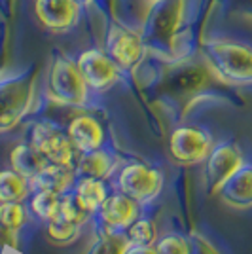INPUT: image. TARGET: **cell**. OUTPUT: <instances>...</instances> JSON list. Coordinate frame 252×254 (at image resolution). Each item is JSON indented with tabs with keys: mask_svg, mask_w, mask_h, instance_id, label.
Segmentation results:
<instances>
[{
	"mask_svg": "<svg viewBox=\"0 0 252 254\" xmlns=\"http://www.w3.org/2000/svg\"><path fill=\"white\" fill-rule=\"evenodd\" d=\"M205 53L220 78L230 82H252V48L218 40L207 44Z\"/></svg>",
	"mask_w": 252,
	"mask_h": 254,
	"instance_id": "cell-1",
	"label": "cell"
},
{
	"mask_svg": "<svg viewBox=\"0 0 252 254\" xmlns=\"http://www.w3.org/2000/svg\"><path fill=\"white\" fill-rule=\"evenodd\" d=\"M89 85L84 80L78 64L66 59L57 57L53 61L50 72V93L53 101L66 106H84L89 101Z\"/></svg>",
	"mask_w": 252,
	"mask_h": 254,
	"instance_id": "cell-2",
	"label": "cell"
},
{
	"mask_svg": "<svg viewBox=\"0 0 252 254\" xmlns=\"http://www.w3.org/2000/svg\"><path fill=\"white\" fill-rule=\"evenodd\" d=\"M118 190L137 203H148L158 197L163 188V175L142 163H129L118 175Z\"/></svg>",
	"mask_w": 252,
	"mask_h": 254,
	"instance_id": "cell-3",
	"label": "cell"
},
{
	"mask_svg": "<svg viewBox=\"0 0 252 254\" xmlns=\"http://www.w3.org/2000/svg\"><path fill=\"white\" fill-rule=\"evenodd\" d=\"M29 142L38 152H42L50 163H61V165L76 163V148L72 146L68 135L63 133L53 122H36L31 127Z\"/></svg>",
	"mask_w": 252,
	"mask_h": 254,
	"instance_id": "cell-4",
	"label": "cell"
},
{
	"mask_svg": "<svg viewBox=\"0 0 252 254\" xmlns=\"http://www.w3.org/2000/svg\"><path fill=\"white\" fill-rule=\"evenodd\" d=\"M214 142L207 129L193 126L177 127L169 138V150L175 161L184 165L199 163L209 156Z\"/></svg>",
	"mask_w": 252,
	"mask_h": 254,
	"instance_id": "cell-5",
	"label": "cell"
},
{
	"mask_svg": "<svg viewBox=\"0 0 252 254\" xmlns=\"http://www.w3.org/2000/svg\"><path fill=\"white\" fill-rule=\"evenodd\" d=\"M140 218V203L126 193H110L95 212L97 232H126Z\"/></svg>",
	"mask_w": 252,
	"mask_h": 254,
	"instance_id": "cell-6",
	"label": "cell"
},
{
	"mask_svg": "<svg viewBox=\"0 0 252 254\" xmlns=\"http://www.w3.org/2000/svg\"><path fill=\"white\" fill-rule=\"evenodd\" d=\"M245 163L241 150L233 142H218L207 156V186L212 195H216L222 184Z\"/></svg>",
	"mask_w": 252,
	"mask_h": 254,
	"instance_id": "cell-7",
	"label": "cell"
},
{
	"mask_svg": "<svg viewBox=\"0 0 252 254\" xmlns=\"http://www.w3.org/2000/svg\"><path fill=\"white\" fill-rule=\"evenodd\" d=\"M31 103V84L13 78L0 82V133L15 126Z\"/></svg>",
	"mask_w": 252,
	"mask_h": 254,
	"instance_id": "cell-8",
	"label": "cell"
},
{
	"mask_svg": "<svg viewBox=\"0 0 252 254\" xmlns=\"http://www.w3.org/2000/svg\"><path fill=\"white\" fill-rule=\"evenodd\" d=\"M78 68L84 76L87 85L95 91H105L118 82L120 70L118 64L101 50H85L78 57Z\"/></svg>",
	"mask_w": 252,
	"mask_h": 254,
	"instance_id": "cell-9",
	"label": "cell"
},
{
	"mask_svg": "<svg viewBox=\"0 0 252 254\" xmlns=\"http://www.w3.org/2000/svg\"><path fill=\"white\" fill-rule=\"evenodd\" d=\"M106 50L110 59L122 68H133L137 66L138 61L142 59L144 53V44L142 38L135 31L114 25L108 32L106 40Z\"/></svg>",
	"mask_w": 252,
	"mask_h": 254,
	"instance_id": "cell-10",
	"label": "cell"
},
{
	"mask_svg": "<svg viewBox=\"0 0 252 254\" xmlns=\"http://www.w3.org/2000/svg\"><path fill=\"white\" fill-rule=\"evenodd\" d=\"M80 4L76 0H36V15L44 27L52 31H66L80 17Z\"/></svg>",
	"mask_w": 252,
	"mask_h": 254,
	"instance_id": "cell-11",
	"label": "cell"
},
{
	"mask_svg": "<svg viewBox=\"0 0 252 254\" xmlns=\"http://www.w3.org/2000/svg\"><path fill=\"white\" fill-rule=\"evenodd\" d=\"M228 207L251 209L252 207V163H243L216 193Z\"/></svg>",
	"mask_w": 252,
	"mask_h": 254,
	"instance_id": "cell-12",
	"label": "cell"
},
{
	"mask_svg": "<svg viewBox=\"0 0 252 254\" xmlns=\"http://www.w3.org/2000/svg\"><path fill=\"white\" fill-rule=\"evenodd\" d=\"M66 135L78 154H85L105 146V129L101 122L87 114L74 118L66 129Z\"/></svg>",
	"mask_w": 252,
	"mask_h": 254,
	"instance_id": "cell-13",
	"label": "cell"
},
{
	"mask_svg": "<svg viewBox=\"0 0 252 254\" xmlns=\"http://www.w3.org/2000/svg\"><path fill=\"white\" fill-rule=\"evenodd\" d=\"M76 167L74 165H61V163H48L46 169L36 175L31 182L32 190H50L59 195L72 190L76 182Z\"/></svg>",
	"mask_w": 252,
	"mask_h": 254,
	"instance_id": "cell-14",
	"label": "cell"
},
{
	"mask_svg": "<svg viewBox=\"0 0 252 254\" xmlns=\"http://www.w3.org/2000/svg\"><path fill=\"white\" fill-rule=\"evenodd\" d=\"M116 165H118V156L112 150L101 146L91 152L80 154L76 163V175L106 180L116 171Z\"/></svg>",
	"mask_w": 252,
	"mask_h": 254,
	"instance_id": "cell-15",
	"label": "cell"
},
{
	"mask_svg": "<svg viewBox=\"0 0 252 254\" xmlns=\"http://www.w3.org/2000/svg\"><path fill=\"white\" fill-rule=\"evenodd\" d=\"M10 163L11 169L17 171L25 179L32 180L36 175H40L46 169V165L50 161H48V158L44 156L42 152H38L31 142H27V144H17L15 148L11 150Z\"/></svg>",
	"mask_w": 252,
	"mask_h": 254,
	"instance_id": "cell-16",
	"label": "cell"
},
{
	"mask_svg": "<svg viewBox=\"0 0 252 254\" xmlns=\"http://www.w3.org/2000/svg\"><path fill=\"white\" fill-rule=\"evenodd\" d=\"M72 191L93 212H97V209L101 207V203L110 195V193H108V184H106V180L93 179V177H76Z\"/></svg>",
	"mask_w": 252,
	"mask_h": 254,
	"instance_id": "cell-17",
	"label": "cell"
},
{
	"mask_svg": "<svg viewBox=\"0 0 252 254\" xmlns=\"http://www.w3.org/2000/svg\"><path fill=\"white\" fill-rule=\"evenodd\" d=\"M31 182L13 169L0 171V203L23 201L29 191H31Z\"/></svg>",
	"mask_w": 252,
	"mask_h": 254,
	"instance_id": "cell-18",
	"label": "cell"
},
{
	"mask_svg": "<svg viewBox=\"0 0 252 254\" xmlns=\"http://www.w3.org/2000/svg\"><path fill=\"white\" fill-rule=\"evenodd\" d=\"M59 212L63 214L66 220H70L76 226H84V224L91 222L95 218V212L85 205L72 190L66 191L61 195V201H59Z\"/></svg>",
	"mask_w": 252,
	"mask_h": 254,
	"instance_id": "cell-19",
	"label": "cell"
},
{
	"mask_svg": "<svg viewBox=\"0 0 252 254\" xmlns=\"http://www.w3.org/2000/svg\"><path fill=\"white\" fill-rule=\"evenodd\" d=\"M59 201L61 195L50 190H34L31 201H29V211L42 222H48L59 212Z\"/></svg>",
	"mask_w": 252,
	"mask_h": 254,
	"instance_id": "cell-20",
	"label": "cell"
},
{
	"mask_svg": "<svg viewBox=\"0 0 252 254\" xmlns=\"http://www.w3.org/2000/svg\"><path fill=\"white\" fill-rule=\"evenodd\" d=\"M80 235V226L66 220L61 212H57L53 218L48 220V239L55 245L74 243Z\"/></svg>",
	"mask_w": 252,
	"mask_h": 254,
	"instance_id": "cell-21",
	"label": "cell"
},
{
	"mask_svg": "<svg viewBox=\"0 0 252 254\" xmlns=\"http://www.w3.org/2000/svg\"><path fill=\"white\" fill-rule=\"evenodd\" d=\"M131 247L126 232H99V241L91 254H126Z\"/></svg>",
	"mask_w": 252,
	"mask_h": 254,
	"instance_id": "cell-22",
	"label": "cell"
},
{
	"mask_svg": "<svg viewBox=\"0 0 252 254\" xmlns=\"http://www.w3.org/2000/svg\"><path fill=\"white\" fill-rule=\"evenodd\" d=\"M29 209L23 205L21 201H11V203H0V224L8 226L15 232H21L23 228L29 224L31 214Z\"/></svg>",
	"mask_w": 252,
	"mask_h": 254,
	"instance_id": "cell-23",
	"label": "cell"
},
{
	"mask_svg": "<svg viewBox=\"0 0 252 254\" xmlns=\"http://www.w3.org/2000/svg\"><path fill=\"white\" fill-rule=\"evenodd\" d=\"M126 233L133 247H152L158 237V228L150 218H137L127 228Z\"/></svg>",
	"mask_w": 252,
	"mask_h": 254,
	"instance_id": "cell-24",
	"label": "cell"
},
{
	"mask_svg": "<svg viewBox=\"0 0 252 254\" xmlns=\"http://www.w3.org/2000/svg\"><path fill=\"white\" fill-rule=\"evenodd\" d=\"M158 254H191V241L188 235L182 233H169L156 245Z\"/></svg>",
	"mask_w": 252,
	"mask_h": 254,
	"instance_id": "cell-25",
	"label": "cell"
},
{
	"mask_svg": "<svg viewBox=\"0 0 252 254\" xmlns=\"http://www.w3.org/2000/svg\"><path fill=\"white\" fill-rule=\"evenodd\" d=\"M188 237H189V241H191V249H193V253L191 254H220V251L210 243L203 233L189 232Z\"/></svg>",
	"mask_w": 252,
	"mask_h": 254,
	"instance_id": "cell-26",
	"label": "cell"
},
{
	"mask_svg": "<svg viewBox=\"0 0 252 254\" xmlns=\"http://www.w3.org/2000/svg\"><path fill=\"white\" fill-rule=\"evenodd\" d=\"M4 249H19V232L0 224V251Z\"/></svg>",
	"mask_w": 252,
	"mask_h": 254,
	"instance_id": "cell-27",
	"label": "cell"
},
{
	"mask_svg": "<svg viewBox=\"0 0 252 254\" xmlns=\"http://www.w3.org/2000/svg\"><path fill=\"white\" fill-rule=\"evenodd\" d=\"M126 254H158L156 247H131Z\"/></svg>",
	"mask_w": 252,
	"mask_h": 254,
	"instance_id": "cell-28",
	"label": "cell"
},
{
	"mask_svg": "<svg viewBox=\"0 0 252 254\" xmlns=\"http://www.w3.org/2000/svg\"><path fill=\"white\" fill-rule=\"evenodd\" d=\"M76 2H78V4L82 6V4H87V2H91V0H76Z\"/></svg>",
	"mask_w": 252,
	"mask_h": 254,
	"instance_id": "cell-29",
	"label": "cell"
}]
</instances>
